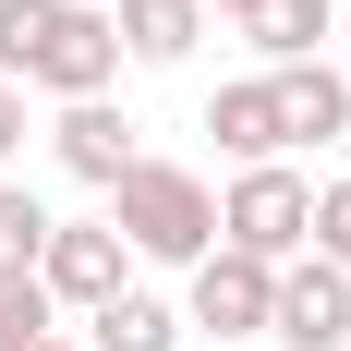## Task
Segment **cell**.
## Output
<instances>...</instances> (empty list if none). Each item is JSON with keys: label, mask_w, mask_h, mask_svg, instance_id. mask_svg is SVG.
I'll return each instance as SVG.
<instances>
[{"label": "cell", "mask_w": 351, "mask_h": 351, "mask_svg": "<svg viewBox=\"0 0 351 351\" xmlns=\"http://www.w3.org/2000/svg\"><path fill=\"white\" fill-rule=\"evenodd\" d=\"M315 254L351 267V182H315Z\"/></svg>", "instance_id": "obj_15"}, {"label": "cell", "mask_w": 351, "mask_h": 351, "mask_svg": "<svg viewBox=\"0 0 351 351\" xmlns=\"http://www.w3.org/2000/svg\"><path fill=\"white\" fill-rule=\"evenodd\" d=\"M267 85H279V134L291 145H339L351 134V73L339 61H279Z\"/></svg>", "instance_id": "obj_8"}, {"label": "cell", "mask_w": 351, "mask_h": 351, "mask_svg": "<svg viewBox=\"0 0 351 351\" xmlns=\"http://www.w3.org/2000/svg\"><path fill=\"white\" fill-rule=\"evenodd\" d=\"M279 351H351V267L327 254H291L279 267V315H267Z\"/></svg>", "instance_id": "obj_6"}, {"label": "cell", "mask_w": 351, "mask_h": 351, "mask_svg": "<svg viewBox=\"0 0 351 351\" xmlns=\"http://www.w3.org/2000/svg\"><path fill=\"white\" fill-rule=\"evenodd\" d=\"M339 73H351V61H339Z\"/></svg>", "instance_id": "obj_20"}, {"label": "cell", "mask_w": 351, "mask_h": 351, "mask_svg": "<svg viewBox=\"0 0 351 351\" xmlns=\"http://www.w3.org/2000/svg\"><path fill=\"white\" fill-rule=\"evenodd\" d=\"M327 36H339V0H254V12H243V49L267 73H279V61H327Z\"/></svg>", "instance_id": "obj_11"}, {"label": "cell", "mask_w": 351, "mask_h": 351, "mask_svg": "<svg viewBox=\"0 0 351 351\" xmlns=\"http://www.w3.org/2000/svg\"><path fill=\"white\" fill-rule=\"evenodd\" d=\"M109 25H121V61L170 73V61H194V36H206V0H109Z\"/></svg>", "instance_id": "obj_10"}, {"label": "cell", "mask_w": 351, "mask_h": 351, "mask_svg": "<svg viewBox=\"0 0 351 351\" xmlns=\"http://www.w3.org/2000/svg\"><path fill=\"white\" fill-rule=\"evenodd\" d=\"M49 351H85V339H49Z\"/></svg>", "instance_id": "obj_19"}, {"label": "cell", "mask_w": 351, "mask_h": 351, "mask_svg": "<svg viewBox=\"0 0 351 351\" xmlns=\"http://www.w3.org/2000/svg\"><path fill=\"white\" fill-rule=\"evenodd\" d=\"M49 339H61L49 279H36V267H0V351H49Z\"/></svg>", "instance_id": "obj_13"}, {"label": "cell", "mask_w": 351, "mask_h": 351, "mask_svg": "<svg viewBox=\"0 0 351 351\" xmlns=\"http://www.w3.org/2000/svg\"><path fill=\"white\" fill-rule=\"evenodd\" d=\"M218 243L254 254V267H291V254H315V182L291 170V158H254V170H230V194H218Z\"/></svg>", "instance_id": "obj_2"}, {"label": "cell", "mask_w": 351, "mask_h": 351, "mask_svg": "<svg viewBox=\"0 0 351 351\" xmlns=\"http://www.w3.org/2000/svg\"><path fill=\"white\" fill-rule=\"evenodd\" d=\"M182 327L194 339H267V315H279V267H254V254H230L218 243L206 267H182Z\"/></svg>", "instance_id": "obj_5"}, {"label": "cell", "mask_w": 351, "mask_h": 351, "mask_svg": "<svg viewBox=\"0 0 351 351\" xmlns=\"http://www.w3.org/2000/svg\"><path fill=\"white\" fill-rule=\"evenodd\" d=\"M12 145H25V85L0 73V158H12Z\"/></svg>", "instance_id": "obj_17"}, {"label": "cell", "mask_w": 351, "mask_h": 351, "mask_svg": "<svg viewBox=\"0 0 351 351\" xmlns=\"http://www.w3.org/2000/svg\"><path fill=\"white\" fill-rule=\"evenodd\" d=\"M36 25H49V0H0V73L25 85V49H36Z\"/></svg>", "instance_id": "obj_16"}, {"label": "cell", "mask_w": 351, "mask_h": 351, "mask_svg": "<svg viewBox=\"0 0 351 351\" xmlns=\"http://www.w3.org/2000/svg\"><path fill=\"white\" fill-rule=\"evenodd\" d=\"M206 134H218V158H291V134H279V85H267V73H230V85H218L206 97Z\"/></svg>", "instance_id": "obj_9"}, {"label": "cell", "mask_w": 351, "mask_h": 351, "mask_svg": "<svg viewBox=\"0 0 351 351\" xmlns=\"http://www.w3.org/2000/svg\"><path fill=\"white\" fill-rule=\"evenodd\" d=\"M36 243H49V206L25 182H0V267H36Z\"/></svg>", "instance_id": "obj_14"}, {"label": "cell", "mask_w": 351, "mask_h": 351, "mask_svg": "<svg viewBox=\"0 0 351 351\" xmlns=\"http://www.w3.org/2000/svg\"><path fill=\"white\" fill-rule=\"evenodd\" d=\"M36 279H49V303H61V315H97L109 291H134V243H121L109 218H49Z\"/></svg>", "instance_id": "obj_4"}, {"label": "cell", "mask_w": 351, "mask_h": 351, "mask_svg": "<svg viewBox=\"0 0 351 351\" xmlns=\"http://www.w3.org/2000/svg\"><path fill=\"white\" fill-rule=\"evenodd\" d=\"M109 230L134 243V267H206L218 254V194L182 158H134V170L109 182Z\"/></svg>", "instance_id": "obj_1"}, {"label": "cell", "mask_w": 351, "mask_h": 351, "mask_svg": "<svg viewBox=\"0 0 351 351\" xmlns=\"http://www.w3.org/2000/svg\"><path fill=\"white\" fill-rule=\"evenodd\" d=\"M49 158H61L73 182H97V194H109V182H121V170L145 158V145H134V121H121L109 97H73L61 121H49Z\"/></svg>", "instance_id": "obj_7"}, {"label": "cell", "mask_w": 351, "mask_h": 351, "mask_svg": "<svg viewBox=\"0 0 351 351\" xmlns=\"http://www.w3.org/2000/svg\"><path fill=\"white\" fill-rule=\"evenodd\" d=\"M25 85L36 97H109L121 85V25H109L97 0H49V25H36V49H25Z\"/></svg>", "instance_id": "obj_3"}, {"label": "cell", "mask_w": 351, "mask_h": 351, "mask_svg": "<svg viewBox=\"0 0 351 351\" xmlns=\"http://www.w3.org/2000/svg\"><path fill=\"white\" fill-rule=\"evenodd\" d=\"M194 327H182V303H158V291H109L97 315H85V351H182Z\"/></svg>", "instance_id": "obj_12"}, {"label": "cell", "mask_w": 351, "mask_h": 351, "mask_svg": "<svg viewBox=\"0 0 351 351\" xmlns=\"http://www.w3.org/2000/svg\"><path fill=\"white\" fill-rule=\"evenodd\" d=\"M206 12H218V25H243V12H254V0H206Z\"/></svg>", "instance_id": "obj_18"}]
</instances>
